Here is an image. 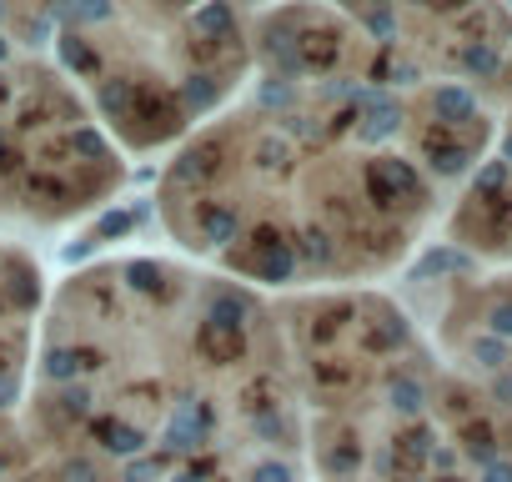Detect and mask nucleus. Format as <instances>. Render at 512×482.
<instances>
[{"label": "nucleus", "instance_id": "nucleus-1", "mask_svg": "<svg viewBox=\"0 0 512 482\" xmlns=\"http://www.w3.org/2000/svg\"><path fill=\"white\" fill-rule=\"evenodd\" d=\"M21 432L66 482H307L277 302L176 252L51 282Z\"/></svg>", "mask_w": 512, "mask_h": 482}, {"label": "nucleus", "instance_id": "nucleus-7", "mask_svg": "<svg viewBox=\"0 0 512 482\" xmlns=\"http://www.w3.org/2000/svg\"><path fill=\"white\" fill-rule=\"evenodd\" d=\"M442 247L492 267V272H512V106L497 121V136L487 146V156L477 161V171L452 191L442 221H437Z\"/></svg>", "mask_w": 512, "mask_h": 482}, {"label": "nucleus", "instance_id": "nucleus-5", "mask_svg": "<svg viewBox=\"0 0 512 482\" xmlns=\"http://www.w3.org/2000/svg\"><path fill=\"white\" fill-rule=\"evenodd\" d=\"M16 21L0 11V236L11 241L86 221L131 176L71 76Z\"/></svg>", "mask_w": 512, "mask_h": 482}, {"label": "nucleus", "instance_id": "nucleus-2", "mask_svg": "<svg viewBox=\"0 0 512 482\" xmlns=\"http://www.w3.org/2000/svg\"><path fill=\"white\" fill-rule=\"evenodd\" d=\"M447 191L417 166L412 86L262 81L156 171L151 216L176 257L262 297L402 277Z\"/></svg>", "mask_w": 512, "mask_h": 482}, {"label": "nucleus", "instance_id": "nucleus-6", "mask_svg": "<svg viewBox=\"0 0 512 482\" xmlns=\"http://www.w3.org/2000/svg\"><path fill=\"white\" fill-rule=\"evenodd\" d=\"M392 292L427 347L462 377L512 397V272L477 267L442 241L422 252Z\"/></svg>", "mask_w": 512, "mask_h": 482}, {"label": "nucleus", "instance_id": "nucleus-9", "mask_svg": "<svg viewBox=\"0 0 512 482\" xmlns=\"http://www.w3.org/2000/svg\"><path fill=\"white\" fill-rule=\"evenodd\" d=\"M0 482H66L21 432V422L11 432H0Z\"/></svg>", "mask_w": 512, "mask_h": 482}, {"label": "nucleus", "instance_id": "nucleus-10", "mask_svg": "<svg viewBox=\"0 0 512 482\" xmlns=\"http://www.w3.org/2000/svg\"><path fill=\"white\" fill-rule=\"evenodd\" d=\"M507 106H512V76H507Z\"/></svg>", "mask_w": 512, "mask_h": 482}, {"label": "nucleus", "instance_id": "nucleus-8", "mask_svg": "<svg viewBox=\"0 0 512 482\" xmlns=\"http://www.w3.org/2000/svg\"><path fill=\"white\" fill-rule=\"evenodd\" d=\"M46 292H51V282H46V267L36 262V252L11 236H0V432H11L26 407Z\"/></svg>", "mask_w": 512, "mask_h": 482}, {"label": "nucleus", "instance_id": "nucleus-4", "mask_svg": "<svg viewBox=\"0 0 512 482\" xmlns=\"http://www.w3.org/2000/svg\"><path fill=\"white\" fill-rule=\"evenodd\" d=\"M51 61L126 161L171 156L251 86L246 11L226 6H66Z\"/></svg>", "mask_w": 512, "mask_h": 482}, {"label": "nucleus", "instance_id": "nucleus-3", "mask_svg": "<svg viewBox=\"0 0 512 482\" xmlns=\"http://www.w3.org/2000/svg\"><path fill=\"white\" fill-rule=\"evenodd\" d=\"M272 302L307 482H512V397L452 372L387 287Z\"/></svg>", "mask_w": 512, "mask_h": 482}]
</instances>
